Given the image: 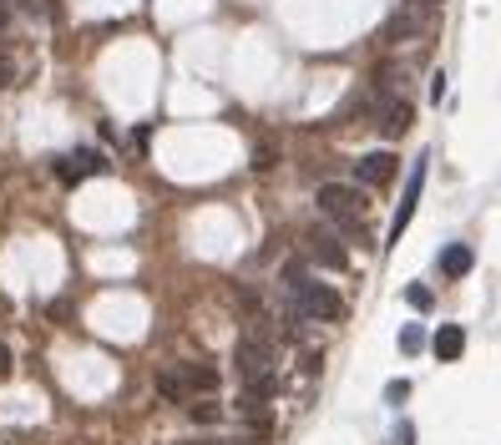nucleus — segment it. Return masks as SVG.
<instances>
[{
  "label": "nucleus",
  "instance_id": "4be33fe9",
  "mask_svg": "<svg viewBox=\"0 0 501 445\" xmlns=\"http://www.w3.org/2000/svg\"><path fill=\"white\" fill-rule=\"evenodd\" d=\"M183 445H223V441H183Z\"/></svg>",
  "mask_w": 501,
  "mask_h": 445
},
{
  "label": "nucleus",
  "instance_id": "9b49d317",
  "mask_svg": "<svg viewBox=\"0 0 501 445\" xmlns=\"http://www.w3.org/2000/svg\"><path fill=\"white\" fill-rule=\"evenodd\" d=\"M471 263H476L471 243H451V248L440 254V273H446V279H461V273H471Z\"/></svg>",
  "mask_w": 501,
  "mask_h": 445
},
{
  "label": "nucleus",
  "instance_id": "ddd939ff",
  "mask_svg": "<svg viewBox=\"0 0 501 445\" xmlns=\"http://www.w3.org/2000/svg\"><path fill=\"white\" fill-rule=\"evenodd\" d=\"M157 395L162 400H188V390H183V380H177V369H162V375H157Z\"/></svg>",
  "mask_w": 501,
  "mask_h": 445
},
{
  "label": "nucleus",
  "instance_id": "9d476101",
  "mask_svg": "<svg viewBox=\"0 0 501 445\" xmlns=\"http://www.w3.org/2000/svg\"><path fill=\"white\" fill-rule=\"evenodd\" d=\"M431 350H436V360H446V365H451V360H461V350H466V329H461V324H440Z\"/></svg>",
  "mask_w": 501,
  "mask_h": 445
},
{
  "label": "nucleus",
  "instance_id": "2eb2a0df",
  "mask_svg": "<svg viewBox=\"0 0 501 445\" xmlns=\"http://www.w3.org/2000/svg\"><path fill=\"white\" fill-rule=\"evenodd\" d=\"M406 299L415 303V309H431V303H436V294H431L425 284H410V288H406Z\"/></svg>",
  "mask_w": 501,
  "mask_h": 445
},
{
  "label": "nucleus",
  "instance_id": "423d86ee",
  "mask_svg": "<svg viewBox=\"0 0 501 445\" xmlns=\"http://www.w3.org/2000/svg\"><path fill=\"white\" fill-rule=\"evenodd\" d=\"M421 188H425V158H421V167L410 173V182H406V198H400V207H395V222H390V243L406 233V222H410V213H415V203H421Z\"/></svg>",
  "mask_w": 501,
  "mask_h": 445
},
{
  "label": "nucleus",
  "instance_id": "7ed1b4c3",
  "mask_svg": "<svg viewBox=\"0 0 501 445\" xmlns=\"http://www.w3.org/2000/svg\"><path fill=\"white\" fill-rule=\"evenodd\" d=\"M234 365L243 380H264V375H274V344H268L264 334H243L234 350Z\"/></svg>",
  "mask_w": 501,
  "mask_h": 445
},
{
  "label": "nucleus",
  "instance_id": "412c9836",
  "mask_svg": "<svg viewBox=\"0 0 501 445\" xmlns=\"http://www.w3.org/2000/svg\"><path fill=\"white\" fill-rule=\"evenodd\" d=\"M5 77H11V61H0V81H5Z\"/></svg>",
  "mask_w": 501,
  "mask_h": 445
},
{
  "label": "nucleus",
  "instance_id": "f03ea898",
  "mask_svg": "<svg viewBox=\"0 0 501 445\" xmlns=\"http://www.w3.org/2000/svg\"><path fill=\"white\" fill-rule=\"evenodd\" d=\"M294 309L304 319H319V324H334V319L345 314V299H340V288H329V284H304L294 288Z\"/></svg>",
  "mask_w": 501,
  "mask_h": 445
},
{
  "label": "nucleus",
  "instance_id": "aec40b11",
  "mask_svg": "<svg viewBox=\"0 0 501 445\" xmlns=\"http://www.w3.org/2000/svg\"><path fill=\"white\" fill-rule=\"evenodd\" d=\"M5 26H11V5L0 0V36H5Z\"/></svg>",
  "mask_w": 501,
  "mask_h": 445
},
{
  "label": "nucleus",
  "instance_id": "6ab92c4d",
  "mask_svg": "<svg viewBox=\"0 0 501 445\" xmlns=\"http://www.w3.org/2000/svg\"><path fill=\"white\" fill-rule=\"evenodd\" d=\"M5 375H11V350L0 344V380H5Z\"/></svg>",
  "mask_w": 501,
  "mask_h": 445
},
{
  "label": "nucleus",
  "instance_id": "39448f33",
  "mask_svg": "<svg viewBox=\"0 0 501 445\" xmlns=\"http://www.w3.org/2000/svg\"><path fill=\"white\" fill-rule=\"evenodd\" d=\"M395 173H400L395 152H365V158L355 162V177H360L365 188H385V182H395Z\"/></svg>",
  "mask_w": 501,
  "mask_h": 445
},
{
  "label": "nucleus",
  "instance_id": "6e6552de",
  "mask_svg": "<svg viewBox=\"0 0 501 445\" xmlns=\"http://www.w3.org/2000/svg\"><path fill=\"white\" fill-rule=\"evenodd\" d=\"M309 258L324 263V269H345V248H340L334 233H309Z\"/></svg>",
  "mask_w": 501,
  "mask_h": 445
},
{
  "label": "nucleus",
  "instance_id": "dca6fc26",
  "mask_svg": "<svg viewBox=\"0 0 501 445\" xmlns=\"http://www.w3.org/2000/svg\"><path fill=\"white\" fill-rule=\"evenodd\" d=\"M400 350H406V354L421 350V329H415V324H406V329H400Z\"/></svg>",
  "mask_w": 501,
  "mask_h": 445
},
{
  "label": "nucleus",
  "instance_id": "20e7f679",
  "mask_svg": "<svg viewBox=\"0 0 501 445\" xmlns=\"http://www.w3.org/2000/svg\"><path fill=\"white\" fill-rule=\"evenodd\" d=\"M410 117H415V111H410L406 96H380V101H375V127L385 132V137H406Z\"/></svg>",
  "mask_w": 501,
  "mask_h": 445
},
{
  "label": "nucleus",
  "instance_id": "4468645a",
  "mask_svg": "<svg viewBox=\"0 0 501 445\" xmlns=\"http://www.w3.org/2000/svg\"><path fill=\"white\" fill-rule=\"evenodd\" d=\"M188 410H193V420H203V425H213V420H218V405H213V400H198V405H188Z\"/></svg>",
  "mask_w": 501,
  "mask_h": 445
},
{
  "label": "nucleus",
  "instance_id": "f3484780",
  "mask_svg": "<svg viewBox=\"0 0 501 445\" xmlns=\"http://www.w3.org/2000/svg\"><path fill=\"white\" fill-rule=\"evenodd\" d=\"M253 167H274V147H259L253 152Z\"/></svg>",
  "mask_w": 501,
  "mask_h": 445
},
{
  "label": "nucleus",
  "instance_id": "0eeeda50",
  "mask_svg": "<svg viewBox=\"0 0 501 445\" xmlns=\"http://www.w3.org/2000/svg\"><path fill=\"white\" fill-rule=\"evenodd\" d=\"M102 167H107V162L96 158V152H71V158L56 162V177H62V182H81V177L102 173Z\"/></svg>",
  "mask_w": 501,
  "mask_h": 445
},
{
  "label": "nucleus",
  "instance_id": "a211bd4d",
  "mask_svg": "<svg viewBox=\"0 0 501 445\" xmlns=\"http://www.w3.org/2000/svg\"><path fill=\"white\" fill-rule=\"evenodd\" d=\"M410 441H415V430H410V425H400V430H395V445H410Z\"/></svg>",
  "mask_w": 501,
  "mask_h": 445
},
{
  "label": "nucleus",
  "instance_id": "1a4fd4ad",
  "mask_svg": "<svg viewBox=\"0 0 501 445\" xmlns=\"http://www.w3.org/2000/svg\"><path fill=\"white\" fill-rule=\"evenodd\" d=\"M177 380H183L188 395H213V390H218V369L213 365H183L177 369Z\"/></svg>",
  "mask_w": 501,
  "mask_h": 445
},
{
  "label": "nucleus",
  "instance_id": "f257e3e1",
  "mask_svg": "<svg viewBox=\"0 0 501 445\" xmlns=\"http://www.w3.org/2000/svg\"><path fill=\"white\" fill-rule=\"evenodd\" d=\"M319 213L334 218L340 228H355V222L365 218V192L345 188V182H324V188H319Z\"/></svg>",
  "mask_w": 501,
  "mask_h": 445
},
{
  "label": "nucleus",
  "instance_id": "f8f14e48",
  "mask_svg": "<svg viewBox=\"0 0 501 445\" xmlns=\"http://www.w3.org/2000/svg\"><path fill=\"white\" fill-rule=\"evenodd\" d=\"M410 36H421V11H400L385 20V41H410Z\"/></svg>",
  "mask_w": 501,
  "mask_h": 445
}]
</instances>
